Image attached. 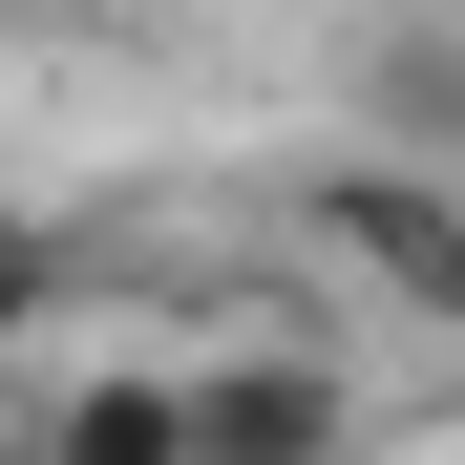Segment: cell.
Returning a JSON list of instances; mask_svg holds the SVG:
<instances>
[{"label": "cell", "instance_id": "6da1fadb", "mask_svg": "<svg viewBox=\"0 0 465 465\" xmlns=\"http://www.w3.org/2000/svg\"><path fill=\"white\" fill-rule=\"evenodd\" d=\"M275 232H318V275L402 296L423 339H465V170H402V148H318L275 191Z\"/></svg>", "mask_w": 465, "mask_h": 465}, {"label": "cell", "instance_id": "7a4b0ae2", "mask_svg": "<svg viewBox=\"0 0 465 465\" xmlns=\"http://www.w3.org/2000/svg\"><path fill=\"white\" fill-rule=\"evenodd\" d=\"M170 381H191V465H360V360L318 339H212Z\"/></svg>", "mask_w": 465, "mask_h": 465}, {"label": "cell", "instance_id": "3957f363", "mask_svg": "<svg viewBox=\"0 0 465 465\" xmlns=\"http://www.w3.org/2000/svg\"><path fill=\"white\" fill-rule=\"evenodd\" d=\"M22 465H191V381L170 360H43L22 381Z\"/></svg>", "mask_w": 465, "mask_h": 465}, {"label": "cell", "instance_id": "277c9868", "mask_svg": "<svg viewBox=\"0 0 465 465\" xmlns=\"http://www.w3.org/2000/svg\"><path fill=\"white\" fill-rule=\"evenodd\" d=\"M339 106H360V148H402V170H465V22H360Z\"/></svg>", "mask_w": 465, "mask_h": 465}, {"label": "cell", "instance_id": "5b68a950", "mask_svg": "<svg viewBox=\"0 0 465 465\" xmlns=\"http://www.w3.org/2000/svg\"><path fill=\"white\" fill-rule=\"evenodd\" d=\"M43 339H64V232L0 212V381H43Z\"/></svg>", "mask_w": 465, "mask_h": 465}, {"label": "cell", "instance_id": "8992f818", "mask_svg": "<svg viewBox=\"0 0 465 465\" xmlns=\"http://www.w3.org/2000/svg\"><path fill=\"white\" fill-rule=\"evenodd\" d=\"M22 22H170V0H22Z\"/></svg>", "mask_w": 465, "mask_h": 465}, {"label": "cell", "instance_id": "52a82bcc", "mask_svg": "<svg viewBox=\"0 0 465 465\" xmlns=\"http://www.w3.org/2000/svg\"><path fill=\"white\" fill-rule=\"evenodd\" d=\"M0 465H22V381H0Z\"/></svg>", "mask_w": 465, "mask_h": 465}]
</instances>
